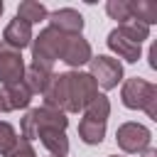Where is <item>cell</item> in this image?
I'll return each instance as SVG.
<instances>
[{
    "instance_id": "obj_15",
    "label": "cell",
    "mask_w": 157,
    "mask_h": 157,
    "mask_svg": "<svg viewBox=\"0 0 157 157\" xmlns=\"http://www.w3.org/2000/svg\"><path fill=\"white\" fill-rule=\"evenodd\" d=\"M78 137H81L86 145H101L103 137H105V123L83 115L81 123H78Z\"/></svg>"
},
{
    "instance_id": "obj_23",
    "label": "cell",
    "mask_w": 157,
    "mask_h": 157,
    "mask_svg": "<svg viewBox=\"0 0 157 157\" xmlns=\"http://www.w3.org/2000/svg\"><path fill=\"white\" fill-rule=\"evenodd\" d=\"M142 157H157V150H145Z\"/></svg>"
},
{
    "instance_id": "obj_9",
    "label": "cell",
    "mask_w": 157,
    "mask_h": 157,
    "mask_svg": "<svg viewBox=\"0 0 157 157\" xmlns=\"http://www.w3.org/2000/svg\"><path fill=\"white\" fill-rule=\"evenodd\" d=\"M91 44L81 34H66L64 47H61V61L69 66H83L91 61Z\"/></svg>"
},
{
    "instance_id": "obj_14",
    "label": "cell",
    "mask_w": 157,
    "mask_h": 157,
    "mask_svg": "<svg viewBox=\"0 0 157 157\" xmlns=\"http://www.w3.org/2000/svg\"><path fill=\"white\" fill-rule=\"evenodd\" d=\"M49 76H52V69L29 64V66H25V76H22V81H25V86L29 88V93L34 96V93H42V91L47 88Z\"/></svg>"
},
{
    "instance_id": "obj_21",
    "label": "cell",
    "mask_w": 157,
    "mask_h": 157,
    "mask_svg": "<svg viewBox=\"0 0 157 157\" xmlns=\"http://www.w3.org/2000/svg\"><path fill=\"white\" fill-rule=\"evenodd\" d=\"M5 157H37V152L32 150V145H29L27 140H22V137H20V140H17V145H15Z\"/></svg>"
},
{
    "instance_id": "obj_12",
    "label": "cell",
    "mask_w": 157,
    "mask_h": 157,
    "mask_svg": "<svg viewBox=\"0 0 157 157\" xmlns=\"http://www.w3.org/2000/svg\"><path fill=\"white\" fill-rule=\"evenodd\" d=\"M2 44L22 52L25 47L32 44V25L25 22V20H20V17L10 20V25H7L5 32H2Z\"/></svg>"
},
{
    "instance_id": "obj_24",
    "label": "cell",
    "mask_w": 157,
    "mask_h": 157,
    "mask_svg": "<svg viewBox=\"0 0 157 157\" xmlns=\"http://www.w3.org/2000/svg\"><path fill=\"white\" fill-rule=\"evenodd\" d=\"M2 10H5V2H2V0H0V15H2Z\"/></svg>"
},
{
    "instance_id": "obj_25",
    "label": "cell",
    "mask_w": 157,
    "mask_h": 157,
    "mask_svg": "<svg viewBox=\"0 0 157 157\" xmlns=\"http://www.w3.org/2000/svg\"><path fill=\"white\" fill-rule=\"evenodd\" d=\"M108 157H118V155H108Z\"/></svg>"
},
{
    "instance_id": "obj_3",
    "label": "cell",
    "mask_w": 157,
    "mask_h": 157,
    "mask_svg": "<svg viewBox=\"0 0 157 157\" xmlns=\"http://www.w3.org/2000/svg\"><path fill=\"white\" fill-rule=\"evenodd\" d=\"M120 98H123V105L130 108V110H145L147 118L157 120V86L140 78V76H132L123 83V91H120Z\"/></svg>"
},
{
    "instance_id": "obj_7",
    "label": "cell",
    "mask_w": 157,
    "mask_h": 157,
    "mask_svg": "<svg viewBox=\"0 0 157 157\" xmlns=\"http://www.w3.org/2000/svg\"><path fill=\"white\" fill-rule=\"evenodd\" d=\"M150 140H152V132L140 123H123L115 130L118 147L130 155H142L145 150H150Z\"/></svg>"
},
{
    "instance_id": "obj_26",
    "label": "cell",
    "mask_w": 157,
    "mask_h": 157,
    "mask_svg": "<svg viewBox=\"0 0 157 157\" xmlns=\"http://www.w3.org/2000/svg\"><path fill=\"white\" fill-rule=\"evenodd\" d=\"M0 110H2V103H0Z\"/></svg>"
},
{
    "instance_id": "obj_17",
    "label": "cell",
    "mask_w": 157,
    "mask_h": 157,
    "mask_svg": "<svg viewBox=\"0 0 157 157\" xmlns=\"http://www.w3.org/2000/svg\"><path fill=\"white\" fill-rule=\"evenodd\" d=\"M15 17H20V20H25V22L34 25V22L47 20V17H49V12H47V7H44L42 2L25 0V2H20V7H17V15H15Z\"/></svg>"
},
{
    "instance_id": "obj_20",
    "label": "cell",
    "mask_w": 157,
    "mask_h": 157,
    "mask_svg": "<svg viewBox=\"0 0 157 157\" xmlns=\"http://www.w3.org/2000/svg\"><path fill=\"white\" fill-rule=\"evenodd\" d=\"M17 132H15V128L10 125V123H5V120H0V155H7L15 145H17Z\"/></svg>"
},
{
    "instance_id": "obj_18",
    "label": "cell",
    "mask_w": 157,
    "mask_h": 157,
    "mask_svg": "<svg viewBox=\"0 0 157 157\" xmlns=\"http://www.w3.org/2000/svg\"><path fill=\"white\" fill-rule=\"evenodd\" d=\"M83 115L86 118H93V120H101V123H105L108 120V115H110V101L103 96V93H98L86 108H83Z\"/></svg>"
},
{
    "instance_id": "obj_1",
    "label": "cell",
    "mask_w": 157,
    "mask_h": 157,
    "mask_svg": "<svg viewBox=\"0 0 157 157\" xmlns=\"http://www.w3.org/2000/svg\"><path fill=\"white\" fill-rule=\"evenodd\" d=\"M66 125H69L66 113L42 105V108H32L22 118L20 130H22V140H27V142L39 140L52 152V157H66L69 155Z\"/></svg>"
},
{
    "instance_id": "obj_4",
    "label": "cell",
    "mask_w": 157,
    "mask_h": 157,
    "mask_svg": "<svg viewBox=\"0 0 157 157\" xmlns=\"http://www.w3.org/2000/svg\"><path fill=\"white\" fill-rule=\"evenodd\" d=\"M66 34L54 29V27H44L37 37H32V64L52 69V64L56 59H61V47H64Z\"/></svg>"
},
{
    "instance_id": "obj_6",
    "label": "cell",
    "mask_w": 157,
    "mask_h": 157,
    "mask_svg": "<svg viewBox=\"0 0 157 157\" xmlns=\"http://www.w3.org/2000/svg\"><path fill=\"white\" fill-rule=\"evenodd\" d=\"M91 78L96 81V86H101L103 91H110L120 83L123 78V64L113 56H105V54H98V56H91Z\"/></svg>"
},
{
    "instance_id": "obj_11",
    "label": "cell",
    "mask_w": 157,
    "mask_h": 157,
    "mask_svg": "<svg viewBox=\"0 0 157 157\" xmlns=\"http://www.w3.org/2000/svg\"><path fill=\"white\" fill-rule=\"evenodd\" d=\"M49 27H54V29H59L64 34H81L83 17L74 7H61V10H54L49 15Z\"/></svg>"
},
{
    "instance_id": "obj_8",
    "label": "cell",
    "mask_w": 157,
    "mask_h": 157,
    "mask_svg": "<svg viewBox=\"0 0 157 157\" xmlns=\"http://www.w3.org/2000/svg\"><path fill=\"white\" fill-rule=\"evenodd\" d=\"M22 76H25L22 52H17L7 44H0V81H2V86L22 81Z\"/></svg>"
},
{
    "instance_id": "obj_2",
    "label": "cell",
    "mask_w": 157,
    "mask_h": 157,
    "mask_svg": "<svg viewBox=\"0 0 157 157\" xmlns=\"http://www.w3.org/2000/svg\"><path fill=\"white\" fill-rule=\"evenodd\" d=\"M150 37V27L137 22V20H130V22H123L118 25L115 29H110L108 34V47L110 52H115L120 59L135 64L140 59V47L142 42Z\"/></svg>"
},
{
    "instance_id": "obj_5",
    "label": "cell",
    "mask_w": 157,
    "mask_h": 157,
    "mask_svg": "<svg viewBox=\"0 0 157 157\" xmlns=\"http://www.w3.org/2000/svg\"><path fill=\"white\" fill-rule=\"evenodd\" d=\"M44 105L61 110V113H74V88H71V71L66 74H52L47 88L42 91Z\"/></svg>"
},
{
    "instance_id": "obj_16",
    "label": "cell",
    "mask_w": 157,
    "mask_h": 157,
    "mask_svg": "<svg viewBox=\"0 0 157 157\" xmlns=\"http://www.w3.org/2000/svg\"><path fill=\"white\" fill-rule=\"evenodd\" d=\"M130 15H132V20L150 27L157 22V2L155 0H130Z\"/></svg>"
},
{
    "instance_id": "obj_10",
    "label": "cell",
    "mask_w": 157,
    "mask_h": 157,
    "mask_svg": "<svg viewBox=\"0 0 157 157\" xmlns=\"http://www.w3.org/2000/svg\"><path fill=\"white\" fill-rule=\"evenodd\" d=\"M71 88H74V113L83 110L98 96L96 81L91 78V74H83V71H71Z\"/></svg>"
},
{
    "instance_id": "obj_19",
    "label": "cell",
    "mask_w": 157,
    "mask_h": 157,
    "mask_svg": "<svg viewBox=\"0 0 157 157\" xmlns=\"http://www.w3.org/2000/svg\"><path fill=\"white\" fill-rule=\"evenodd\" d=\"M105 12H108L113 20H118V25L132 20V15H130V0H108Z\"/></svg>"
},
{
    "instance_id": "obj_22",
    "label": "cell",
    "mask_w": 157,
    "mask_h": 157,
    "mask_svg": "<svg viewBox=\"0 0 157 157\" xmlns=\"http://www.w3.org/2000/svg\"><path fill=\"white\" fill-rule=\"evenodd\" d=\"M155 56H157V44H152V47H150V66H152V69H157Z\"/></svg>"
},
{
    "instance_id": "obj_13",
    "label": "cell",
    "mask_w": 157,
    "mask_h": 157,
    "mask_svg": "<svg viewBox=\"0 0 157 157\" xmlns=\"http://www.w3.org/2000/svg\"><path fill=\"white\" fill-rule=\"evenodd\" d=\"M29 101H32V93H29V88L25 86V81L7 83V86H2V91H0L2 110H20V108H27Z\"/></svg>"
}]
</instances>
